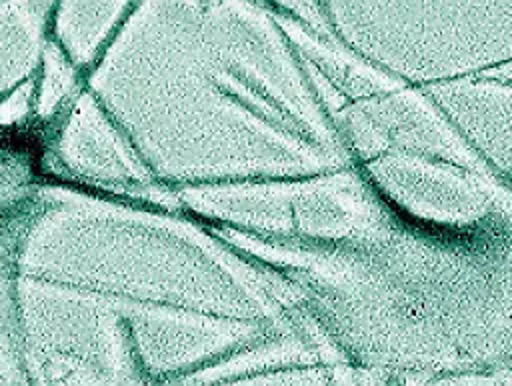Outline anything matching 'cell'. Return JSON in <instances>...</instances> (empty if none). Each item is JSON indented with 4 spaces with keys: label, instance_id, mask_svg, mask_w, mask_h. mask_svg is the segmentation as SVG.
I'll return each mask as SVG.
<instances>
[{
    "label": "cell",
    "instance_id": "cell-1",
    "mask_svg": "<svg viewBox=\"0 0 512 386\" xmlns=\"http://www.w3.org/2000/svg\"><path fill=\"white\" fill-rule=\"evenodd\" d=\"M362 124L368 130L366 148L370 150H382L386 148V144H394L408 150L440 154L452 160L462 158V154L452 144L450 136L438 126V122L418 102L410 98L376 102L374 110L366 114Z\"/></svg>",
    "mask_w": 512,
    "mask_h": 386
},
{
    "label": "cell",
    "instance_id": "cell-2",
    "mask_svg": "<svg viewBox=\"0 0 512 386\" xmlns=\"http://www.w3.org/2000/svg\"><path fill=\"white\" fill-rule=\"evenodd\" d=\"M402 196L408 200H418L426 208H434L436 212H460L466 210L472 202V196L462 188L456 180H448L446 176H436L430 170H416V168H402Z\"/></svg>",
    "mask_w": 512,
    "mask_h": 386
}]
</instances>
